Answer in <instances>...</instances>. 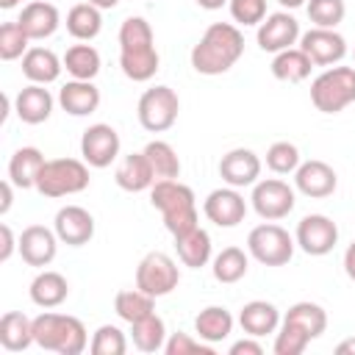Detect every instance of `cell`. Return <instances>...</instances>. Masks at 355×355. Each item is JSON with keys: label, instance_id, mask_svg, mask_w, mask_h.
<instances>
[{"label": "cell", "instance_id": "cell-23", "mask_svg": "<svg viewBox=\"0 0 355 355\" xmlns=\"http://www.w3.org/2000/svg\"><path fill=\"white\" fill-rule=\"evenodd\" d=\"M58 105L72 116H89L100 108V89L92 80H69L58 92Z\"/></svg>", "mask_w": 355, "mask_h": 355}, {"label": "cell", "instance_id": "cell-8", "mask_svg": "<svg viewBox=\"0 0 355 355\" xmlns=\"http://www.w3.org/2000/svg\"><path fill=\"white\" fill-rule=\"evenodd\" d=\"M139 125L150 133H164L178 122L180 114V97L169 86H153L139 97Z\"/></svg>", "mask_w": 355, "mask_h": 355}, {"label": "cell", "instance_id": "cell-48", "mask_svg": "<svg viewBox=\"0 0 355 355\" xmlns=\"http://www.w3.org/2000/svg\"><path fill=\"white\" fill-rule=\"evenodd\" d=\"M0 191H3V202H0V214H8V208H11V202H14V183H11V180H3V186H0Z\"/></svg>", "mask_w": 355, "mask_h": 355}, {"label": "cell", "instance_id": "cell-38", "mask_svg": "<svg viewBox=\"0 0 355 355\" xmlns=\"http://www.w3.org/2000/svg\"><path fill=\"white\" fill-rule=\"evenodd\" d=\"M144 155L150 158L153 164V172H155V180H169V178H180V158L175 153V147L169 141H150L144 147Z\"/></svg>", "mask_w": 355, "mask_h": 355}, {"label": "cell", "instance_id": "cell-32", "mask_svg": "<svg viewBox=\"0 0 355 355\" xmlns=\"http://www.w3.org/2000/svg\"><path fill=\"white\" fill-rule=\"evenodd\" d=\"M313 69V61L300 50V47H288L275 53L272 58V75L283 83H302Z\"/></svg>", "mask_w": 355, "mask_h": 355}, {"label": "cell", "instance_id": "cell-31", "mask_svg": "<svg viewBox=\"0 0 355 355\" xmlns=\"http://www.w3.org/2000/svg\"><path fill=\"white\" fill-rule=\"evenodd\" d=\"M103 8H97L94 3H75L67 14V31L72 39L78 42H92L100 31H103Z\"/></svg>", "mask_w": 355, "mask_h": 355}, {"label": "cell", "instance_id": "cell-52", "mask_svg": "<svg viewBox=\"0 0 355 355\" xmlns=\"http://www.w3.org/2000/svg\"><path fill=\"white\" fill-rule=\"evenodd\" d=\"M89 3H94L97 8H114L119 0H89Z\"/></svg>", "mask_w": 355, "mask_h": 355}, {"label": "cell", "instance_id": "cell-45", "mask_svg": "<svg viewBox=\"0 0 355 355\" xmlns=\"http://www.w3.org/2000/svg\"><path fill=\"white\" fill-rule=\"evenodd\" d=\"M164 352L166 355H194V352H205L211 355L214 352V344L202 341V338H194L189 333H172L164 344Z\"/></svg>", "mask_w": 355, "mask_h": 355}, {"label": "cell", "instance_id": "cell-6", "mask_svg": "<svg viewBox=\"0 0 355 355\" xmlns=\"http://www.w3.org/2000/svg\"><path fill=\"white\" fill-rule=\"evenodd\" d=\"M86 186H89V164L78 158H50L36 180V191L53 200L80 194Z\"/></svg>", "mask_w": 355, "mask_h": 355}, {"label": "cell", "instance_id": "cell-30", "mask_svg": "<svg viewBox=\"0 0 355 355\" xmlns=\"http://www.w3.org/2000/svg\"><path fill=\"white\" fill-rule=\"evenodd\" d=\"M283 322L291 324V327H297V330H302L305 336H311V341L319 338V336L327 330V313H324V308L316 305V302H311V300L294 302V305L286 311Z\"/></svg>", "mask_w": 355, "mask_h": 355}, {"label": "cell", "instance_id": "cell-26", "mask_svg": "<svg viewBox=\"0 0 355 355\" xmlns=\"http://www.w3.org/2000/svg\"><path fill=\"white\" fill-rule=\"evenodd\" d=\"M31 302L39 305V308H58L67 297H69V283L61 272H53V269H42L33 280H31Z\"/></svg>", "mask_w": 355, "mask_h": 355}, {"label": "cell", "instance_id": "cell-46", "mask_svg": "<svg viewBox=\"0 0 355 355\" xmlns=\"http://www.w3.org/2000/svg\"><path fill=\"white\" fill-rule=\"evenodd\" d=\"M0 236H3V247H0V261L6 263L11 255H14V250H19V241H14V233H11V227L8 225H0Z\"/></svg>", "mask_w": 355, "mask_h": 355}, {"label": "cell", "instance_id": "cell-53", "mask_svg": "<svg viewBox=\"0 0 355 355\" xmlns=\"http://www.w3.org/2000/svg\"><path fill=\"white\" fill-rule=\"evenodd\" d=\"M277 3H280V6H286V8H300L305 0H277Z\"/></svg>", "mask_w": 355, "mask_h": 355}, {"label": "cell", "instance_id": "cell-54", "mask_svg": "<svg viewBox=\"0 0 355 355\" xmlns=\"http://www.w3.org/2000/svg\"><path fill=\"white\" fill-rule=\"evenodd\" d=\"M14 6H19V0H0V8H14Z\"/></svg>", "mask_w": 355, "mask_h": 355}, {"label": "cell", "instance_id": "cell-35", "mask_svg": "<svg viewBox=\"0 0 355 355\" xmlns=\"http://www.w3.org/2000/svg\"><path fill=\"white\" fill-rule=\"evenodd\" d=\"M114 311L122 322L133 324V322H139V319H144L155 311V297H150L141 288H125L114 297Z\"/></svg>", "mask_w": 355, "mask_h": 355}, {"label": "cell", "instance_id": "cell-20", "mask_svg": "<svg viewBox=\"0 0 355 355\" xmlns=\"http://www.w3.org/2000/svg\"><path fill=\"white\" fill-rule=\"evenodd\" d=\"M17 22L31 36V42H39V39H47L58 31L61 14L50 0H31L28 6H22V14Z\"/></svg>", "mask_w": 355, "mask_h": 355}, {"label": "cell", "instance_id": "cell-2", "mask_svg": "<svg viewBox=\"0 0 355 355\" xmlns=\"http://www.w3.org/2000/svg\"><path fill=\"white\" fill-rule=\"evenodd\" d=\"M244 55V36L233 22H211L191 47V67L200 75H222Z\"/></svg>", "mask_w": 355, "mask_h": 355}, {"label": "cell", "instance_id": "cell-19", "mask_svg": "<svg viewBox=\"0 0 355 355\" xmlns=\"http://www.w3.org/2000/svg\"><path fill=\"white\" fill-rule=\"evenodd\" d=\"M294 186L297 191H302L305 197H313V200H322V197H330L338 186V175L330 164L319 161V158H311V161H302L294 172Z\"/></svg>", "mask_w": 355, "mask_h": 355}, {"label": "cell", "instance_id": "cell-34", "mask_svg": "<svg viewBox=\"0 0 355 355\" xmlns=\"http://www.w3.org/2000/svg\"><path fill=\"white\" fill-rule=\"evenodd\" d=\"M130 338H133V347L136 349H141V352H158L166 344V324L153 311L150 316H144V319H139V322L130 324Z\"/></svg>", "mask_w": 355, "mask_h": 355}, {"label": "cell", "instance_id": "cell-33", "mask_svg": "<svg viewBox=\"0 0 355 355\" xmlns=\"http://www.w3.org/2000/svg\"><path fill=\"white\" fill-rule=\"evenodd\" d=\"M175 250H178V258H180L183 266L200 269V266H205L211 261V236H208V230H202L197 225L186 236L175 239Z\"/></svg>", "mask_w": 355, "mask_h": 355}, {"label": "cell", "instance_id": "cell-4", "mask_svg": "<svg viewBox=\"0 0 355 355\" xmlns=\"http://www.w3.org/2000/svg\"><path fill=\"white\" fill-rule=\"evenodd\" d=\"M33 341L42 349L58 352V355H80L89 347L86 327L78 316L44 311L33 319Z\"/></svg>", "mask_w": 355, "mask_h": 355}, {"label": "cell", "instance_id": "cell-39", "mask_svg": "<svg viewBox=\"0 0 355 355\" xmlns=\"http://www.w3.org/2000/svg\"><path fill=\"white\" fill-rule=\"evenodd\" d=\"M28 42H31V36L22 31V25L17 19L0 25V58L3 61L22 58L28 53Z\"/></svg>", "mask_w": 355, "mask_h": 355}, {"label": "cell", "instance_id": "cell-29", "mask_svg": "<svg viewBox=\"0 0 355 355\" xmlns=\"http://www.w3.org/2000/svg\"><path fill=\"white\" fill-rule=\"evenodd\" d=\"M0 344L8 352H22L33 341V319H28L22 311H8L0 319Z\"/></svg>", "mask_w": 355, "mask_h": 355}, {"label": "cell", "instance_id": "cell-11", "mask_svg": "<svg viewBox=\"0 0 355 355\" xmlns=\"http://www.w3.org/2000/svg\"><path fill=\"white\" fill-rule=\"evenodd\" d=\"M119 147H122V141H119L116 128H111L105 122L89 125L83 130V136H80V155L94 169L111 166L116 161V155H119Z\"/></svg>", "mask_w": 355, "mask_h": 355}, {"label": "cell", "instance_id": "cell-24", "mask_svg": "<svg viewBox=\"0 0 355 355\" xmlns=\"http://www.w3.org/2000/svg\"><path fill=\"white\" fill-rule=\"evenodd\" d=\"M64 69V58H58L50 47H28V53L22 55V75L31 80V83H53L58 80Z\"/></svg>", "mask_w": 355, "mask_h": 355}, {"label": "cell", "instance_id": "cell-15", "mask_svg": "<svg viewBox=\"0 0 355 355\" xmlns=\"http://www.w3.org/2000/svg\"><path fill=\"white\" fill-rule=\"evenodd\" d=\"M202 214L216 225V227H236L239 222H244L247 216V202L239 194V189L225 186V189H214L205 202H202Z\"/></svg>", "mask_w": 355, "mask_h": 355}, {"label": "cell", "instance_id": "cell-12", "mask_svg": "<svg viewBox=\"0 0 355 355\" xmlns=\"http://www.w3.org/2000/svg\"><path fill=\"white\" fill-rule=\"evenodd\" d=\"M294 241L305 255H327L338 244V225L324 214H308L297 222Z\"/></svg>", "mask_w": 355, "mask_h": 355}, {"label": "cell", "instance_id": "cell-37", "mask_svg": "<svg viewBox=\"0 0 355 355\" xmlns=\"http://www.w3.org/2000/svg\"><path fill=\"white\" fill-rule=\"evenodd\" d=\"M247 266H250V258L241 247H225L222 252L214 255L211 261V272L219 283H239L244 275H247Z\"/></svg>", "mask_w": 355, "mask_h": 355}, {"label": "cell", "instance_id": "cell-43", "mask_svg": "<svg viewBox=\"0 0 355 355\" xmlns=\"http://www.w3.org/2000/svg\"><path fill=\"white\" fill-rule=\"evenodd\" d=\"M308 344H311V336H305L302 330H297V327L280 322L272 349H275V355H302Z\"/></svg>", "mask_w": 355, "mask_h": 355}, {"label": "cell", "instance_id": "cell-7", "mask_svg": "<svg viewBox=\"0 0 355 355\" xmlns=\"http://www.w3.org/2000/svg\"><path fill=\"white\" fill-rule=\"evenodd\" d=\"M294 244L297 241L288 236V230L275 222H263V225L252 227L247 236L250 255L263 266H286L294 255Z\"/></svg>", "mask_w": 355, "mask_h": 355}, {"label": "cell", "instance_id": "cell-17", "mask_svg": "<svg viewBox=\"0 0 355 355\" xmlns=\"http://www.w3.org/2000/svg\"><path fill=\"white\" fill-rule=\"evenodd\" d=\"M53 230H55L58 241H64L69 247H83L94 236V216L80 205H64V208H58V214L53 219Z\"/></svg>", "mask_w": 355, "mask_h": 355}, {"label": "cell", "instance_id": "cell-22", "mask_svg": "<svg viewBox=\"0 0 355 355\" xmlns=\"http://www.w3.org/2000/svg\"><path fill=\"white\" fill-rule=\"evenodd\" d=\"M114 180L125 191H144V189H150L155 183V172H153V164L144 155V150L125 155L116 164V169H114Z\"/></svg>", "mask_w": 355, "mask_h": 355}, {"label": "cell", "instance_id": "cell-27", "mask_svg": "<svg viewBox=\"0 0 355 355\" xmlns=\"http://www.w3.org/2000/svg\"><path fill=\"white\" fill-rule=\"evenodd\" d=\"M47 158L42 155L39 147H19L8 161V180L17 189H36V180Z\"/></svg>", "mask_w": 355, "mask_h": 355}, {"label": "cell", "instance_id": "cell-13", "mask_svg": "<svg viewBox=\"0 0 355 355\" xmlns=\"http://www.w3.org/2000/svg\"><path fill=\"white\" fill-rule=\"evenodd\" d=\"M300 50L313 67H333L347 55V39L336 28H311L300 36Z\"/></svg>", "mask_w": 355, "mask_h": 355}, {"label": "cell", "instance_id": "cell-9", "mask_svg": "<svg viewBox=\"0 0 355 355\" xmlns=\"http://www.w3.org/2000/svg\"><path fill=\"white\" fill-rule=\"evenodd\" d=\"M178 283H180L178 263H175L166 252H161V250L147 252V255L139 261V266H136V288L147 291V294L155 297V300L172 294V291L178 288Z\"/></svg>", "mask_w": 355, "mask_h": 355}, {"label": "cell", "instance_id": "cell-41", "mask_svg": "<svg viewBox=\"0 0 355 355\" xmlns=\"http://www.w3.org/2000/svg\"><path fill=\"white\" fill-rule=\"evenodd\" d=\"M300 164H302V161H300V150H297V144H291V141H275V144L266 150V166H269L275 175H291V172H297Z\"/></svg>", "mask_w": 355, "mask_h": 355}, {"label": "cell", "instance_id": "cell-47", "mask_svg": "<svg viewBox=\"0 0 355 355\" xmlns=\"http://www.w3.org/2000/svg\"><path fill=\"white\" fill-rule=\"evenodd\" d=\"M261 352H263V347L255 341V336L230 344V355H261Z\"/></svg>", "mask_w": 355, "mask_h": 355}, {"label": "cell", "instance_id": "cell-16", "mask_svg": "<svg viewBox=\"0 0 355 355\" xmlns=\"http://www.w3.org/2000/svg\"><path fill=\"white\" fill-rule=\"evenodd\" d=\"M219 178L233 189L255 186L258 178H261V158L247 147L227 150L219 161Z\"/></svg>", "mask_w": 355, "mask_h": 355}, {"label": "cell", "instance_id": "cell-14", "mask_svg": "<svg viewBox=\"0 0 355 355\" xmlns=\"http://www.w3.org/2000/svg\"><path fill=\"white\" fill-rule=\"evenodd\" d=\"M300 22L288 11L266 14V19L258 25V47L263 53H280L300 42Z\"/></svg>", "mask_w": 355, "mask_h": 355}, {"label": "cell", "instance_id": "cell-21", "mask_svg": "<svg viewBox=\"0 0 355 355\" xmlns=\"http://www.w3.org/2000/svg\"><path fill=\"white\" fill-rule=\"evenodd\" d=\"M14 111L25 125H42L53 114V94L42 83H28L14 97Z\"/></svg>", "mask_w": 355, "mask_h": 355}, {"label": "cell", "instance_id": "cell-5", "mask_svg": "<svg viewBox=\"0 0 355 355\" xmlns=\"http://www.w3.org/2000/svg\"><path fill=\"white\" fill-rule=\"evenodd\" d=\"M311 103L322 114H338L355 103V67H327L311 83Z\"/></svg>", "mask_w": 355, "mask_h": 355}, {"label": "cell", "instance_id": "cell-10", "mask_svg": "<svg viewBox=\"0 0 355 355\" xmlns=\"http://www.w3.org/2000/svg\"><path fill=\"white\" fill-rule=\"evenodd\" d=\"M250 200H252L255 214L261 219H266V222H277V219L288 216L294 211V202H297L294 189L286 180H280V178H263V180H258L252 186V197Z\"/></svg>", "mask_w": 355, "mask_h": 355}, {"label": "cell", "instance_id": "cell-40", "mask_svg": "<svg viewBox=\"0 0 355 355\" xmlns=\"http://www.w3.org/2000/svg\"><path fill=\"white\" fill-rule=\"evenodd\" d=\"M89 349H92V355H125L128 338L116 324H100L92 336Z\"/></svg>", "mask_w": 355, "mask_h": 355}, {"label": "cell", "instance_id": "cell-1", "mask_svg": "<svg viewBox=\"0 0 355 355\" xmlns=\"http://www.w3.org/2000/svg\"><path fill=\"white\" fill-rule=\"evenodd\" d=\"M158 50L153 25L144 17H128L119 25V67L128 80L144 83L158 72Z\"/></svg>", "mask_w": 355, "mask_h": 355}, {"label": "cell", "instance_id": "cell-18", "mask_svg": "<svg viewBox=\"0 0 355 355\" xmlns=\"http://www.w3.org/2000/svg\"><path fill=\"white\" fill-rule=\"evenodd\" d=\"M58 252V236L55 230L44 227V225H28L19 233V255L28 266H50L53 258Z\"/></svg>", "mask_w": 355, "mask_h": 355}, {"label": "cell", "instance_id": "cell-36", "mask_svg": "<svg viewBox=\"0 0 355 355\" xmlns=\"http://www.w3.org/2000/svg\"><path fill=\"white\" fill-rule=\"evenodd\" d=\"M64 69L75 80H94L100 72V53L92 44H72L64 53Z\"/></svg>", "mask_w": 355, "mask_h": 355}, {"label": "cell", "instance_id": "cell-51", "mask_svg": "<svg viewBox=\"0 0 355 355\" xmlns=\"http://www.w3.org/2000/svg\"><path fill=\"white\" fill-rule=\"evenodd\" d=\"M200 8H205V11H216V8H222L225 3H230V0H194Z\"/></svg>", "mask_w": 355, "mask_h": 355}, {"label": "cell", "instance_id": "cell-25", "mask_svg": "<svg viewBox=\"0 0 355 355\" xmlns=\"http://www.w3.org/2000/svg\"><path fill=\"white\" fill-rule=\"evenodd\" d=\"M280 322H283V319H280L277 305H272V302H266V300H252V302H247V305L241 308V313H239L241 330H244L247 336H255V338L275 333V330L280 327Z\"/></svg>", "mask_w": 355, "mask_h": 355}, {"label": "cell", "instance_id": "cell-3", "mask_svg": "<svg viewBox=\"0 0 355 355\" xmlns=\"http://www.w3.org/2000/svg\"><path fill=\"white\" fill-rule=\"evenodd\" d=\"M150 202H153V208L161 211L164 227L172 233V239L186 236L189 230L197 227V200H194V191L186 183H180L178 178L155 180L150 186Z\"/></svg>", "mask_w": 355, "mask_h": 355}, {"label": "cell", "instance_id": "cell-50", "mask_svg": "<svg viewBox=\"0 0 355 355\" xmlns=\"http://www.w3.org/2000/svg\"><path fill=\"white\" fill-rule=\"evenodd\" d=\"M338 355H355V338H344L338 347H336Z\"/></svg>", "mask_w": 355, "mask_h": 355}, {"label": "cell", "instance_id": "cell-49", "mask_svg": "<svg viewBox=\"0 0 355 355\" xmlns=\"http://www.w3.org/2000/svg\"><path fill=\"white\" fill-rule=\"evenodd\" d=\"M344 272H347V277L355 283V241L344 250Z\"/></svg>", "mask_w": 355, "mask_h": 355}, {"label": "cell", "instance_id": "cell-42", "mask_svg": "<svg viewBox=\"0 0 355 355\" xmlns=\"http://www.w3.org/2000/svg\"><path fill=\"white\" fill-rule=\"evenodd\" d=\"M344 0H308V19L313 22V28H336L338 22H344Z\"/></svg>", "mask_w": 355, "mask_h": 355}, {"label": "cell", "instance_id": "cell-44", "mask_svg": "<svg viewBox=\"0 0 355 355\" xmlns=\"http://www.w3.org/2000/svg\"><path fill=\"white\" fill-rule=\"evenodd\" d=\"M227 8L239 25H261L266 19V0H230Z\"/></svg>", "mask_w": 355, "mask_h": 355}, {"label": "cell", "instance_id": "cell-28", "mask_svg": "<svg viewBox=\"0 0 355 355\" xmlns=\"http://www.w3.org/2000/svg\"><path fill=\"white\" fill-rule=\"evenodd\" d=\"M194 333L197 338L208 344H219L233 333V316L225 305H208L194 316Z\"/></svg>", "mask_w": 355, "mask_h": 355}]
</instances>
